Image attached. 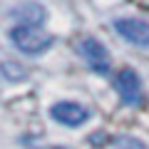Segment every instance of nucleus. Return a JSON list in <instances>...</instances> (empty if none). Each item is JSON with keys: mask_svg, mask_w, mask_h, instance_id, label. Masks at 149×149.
<instances>
[{"mask_svg": "<svg viewBox=\"0 0 149 149\" xmlns=\"http://www.w3.org/2000/svg\"><path fill=\"white\" fill-rule=\"evenodd\" d=\"M10 40L25 55H42L55 42V37L50 32H45L42 27H35V25H15L10 30Z\"/></svg>", "mask_w": 149, "mask_h": 149, "instance_id": "f257e3e1", "label": "nucleus"}, {"mask_svg": "<svg viewBox=\"0 0 149 149\" xmlns=\"http://www.w3.org/2000/svg\"><path fill=\"white\" fill-rule=\"evenodd\" d=\"M114 90H117L119 100L127 107H142L144 104V90H142V80L132 67H124L117 72L114 77Z\"/></svg>", "mask_w": 149, "mask_h": 149, "instance_id": "f03ea898", "label": "nucleus"}, {"mask_svg": "<svg viewBox=\"0 0 149 149\" xmlns=\"http://www.w3.org/2000/svg\"><path fill=\"white\" fill-rule=\"evenodd\" d=\"M77 52L85 57V62L90 65V70H95L100 74L109 72V52H107V47L100 40H95V37H82L80 42H77Z\"/></svg>", "mask_w": 149, "mask_h": 149, "instance_id": "7ed1b4c3", "label": "nucleus"}, {"mask_svg": "<svg viewBox=\"0 0 149 149\" xmlns=\"http://www.w3.org/2000/svg\"><path fill=\"white\" fill-rule=\"evenodd\" d=\"M114 30L129 40L137 47H149V22L139 20V17H119L114 20Z\"/></svg>", "mask_w": 149, "mask_h": 149, "instance_id": "20e7f679", "label": "nucleus"}, {"mask_svg": "<svg viewBox=\"0 0 149 149\" xmlns=\"http://www.w3.org/2000/svg\"><path fill=\"white\" fill-rule=\"evenodd\" d=\"M50 114L62 127H80V124H85L90 119V109L77 104V102H57V104H52Z\"/></svg>", "mask_w": 149, "mask_h": 149, "instance_id": "39448f33", "label": "nucleus"}, {"mask_svg": "<svg viewBox=\"0 0 149 149\" xmlns=\"http://www.w3.org/2000/svg\"><path fill=\"white\" fill-rule=\"evenodd\" d=\"M15 17L20 20V25H35L37 27V22H42V17H45V10L37 3H27V5L15 10Z\"/></svg>", "mask_w": 149, "mask_h": 149, "instance_id": "423d86ee", "label": "nucleus"}, {"mask_svg": "<svg viewBox=\"0 0 149 149\" xmlns=\"http://www.w3.org/2000/svg\"><path fill=\"white\" fill-rule=\"evenodd\" d=\"M3 74L10 80H20L25 77V67H20V62H3Z\"/></svg>", "mask_w": 149, "mask_h": 149, "instance_id": "0eeeda50", "label": "nucleus"}, {"mask_svg": "<svg viewBox=\"0 0 149 149\" xmlns=\"http://www.w3.org/2000/svg\"><path fill=\"white\" fill-rule=\"evenodd\" d=\"M117 149H147L139 139H132V137H119L117 139Z\"/></svg>", "mask_w": 149, "mask_h": 149, "instance_id": "6e6552de", "label": "nucleus"}, {"mask_svg": "<svg viewBox=\"0 0 149 149\" xmlns=\"http://www.w3.org/2000/svg\"><path fill=\"white\" fill-rule=\"evenodd\" d=\"M52 149H67V147H52Z\"/></svg>", "mask_w": 149, "mask_h": 149, "instance_id": "1a4fd4ad", "label": "nucleus"}]
</instances>
